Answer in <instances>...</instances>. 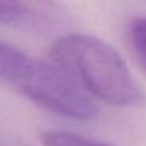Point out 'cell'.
Here are the masks:
<instances>
[{"mask_svg":"<svg viewBox=\"0 0 146 146\" xmlns=\"http://www.w3.org/2000/svg\"><path fill=\"white\" fill-rule=\"evenodd\" d=\"M50 60L66 69L94 99L115 105H135L143 93L118 50L104 39L86 33L58 36Z\"/></svg>","mask_w":146,"mask_h":146,"instance_id":"6da1fadb","label":"cell"},{"mask_svg":"<svg viewBox=\"0 0 146 146\" xmlns=\"http://www.w3.org/2000/svg\"><path fill=\"white\" fill-rule=\"evenodd\" d=\"M69 22V13L58 0H0V25L55 32Z\"/></svg>","mask_w":146,"mask_h":146,"instance_id":"3957f363","label":"cell"},{"mask_svg":"<svg viewBox=\"0 0 146 146\" xmlns=\"http://www.w3.org/2000/svg\"><path fill=\"white\" fill-rule=\"evenodd\" d=\"M41 143L42 146H111L108 143L66 130H44L41 133Z\"/></svg>","mask_w":146,"mask_h":146,"instance_id":"5b68a950","label":"cell"},{"mask_svg":"<svg viewBox=\"0 0 146 146\" xmlns=\"http://www.w3.org/2000/svg\"><path fill=\"white\" fill-rule=\"evenodd\" d=\"M14 88L32 102L74 119H90L98 113L94 98L55 61L30 58Z\"/></svg>","mask_w":146,"mask_h":146,"instance_id":"7a4b0ae2","label":"cell"},{"mask_svg":"<svg viewBox=\"0 0 146 146\" xmlns=\"http://www.w3.org/2000/svg\"><path fill=\"white\" fill-rule=\"evenodd\" d=\"M129 41L135 57L146 69V16H137L129 24Z\"/></svg>","mask_w":146,"mask_h":146,"instance_id":"8992f818","label":"cell"},{"mask_svg":"<svg viewBox=\"0 0 146 146\" xmlns=\"http://www.w3.org/2000/svg\"><path fill=\"white\" fill-rule=\"evenodd\" d=\"M30 55L13 47L11 44L0 41V80L14 86L21 74L30 61Z\"/></svg>","mask_w":146,"mask_h":146,"instance_id":"277c9868","label":"cell"}]
</instances>
